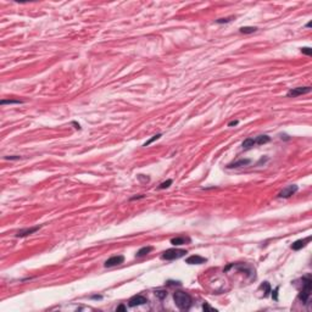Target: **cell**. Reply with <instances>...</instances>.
Segmentation results:
<instances>
[{
	"instance_id": "cell-1",
	"label": "cell",
	"mask_w": 312,
	"mask_h": 312,
	"mask_svg": "<svg viewBox=\"0 0 312 312\" xmlns=\"http://www.w3.org/2000/svg\"><path fill=\"white\" fill-rule=\"evenodd\" d=\"M173 300L177 307L182 311H188L193 305V299L188 293L184 291H176L173 294Z\"/></svg>"
},
{
	"instance_id": "cell-2",
	"label": "cell",
	"mask_w": 312,
	"mask_h": 312,
	"mask_svg": "<svg viewBox=\"0 0 312 312\" xmlns=\"http://www.w3.org/2000/svg\"><path fill=\"white\" fill-rule=\"evenodd\" d=\"M311 287H312V280L310 277H304L302 278V289L299 293V299L302 304H307L309 299L311 296Z\"/></svg>"
},
{
	"instance_id": "cell-3",
	"label": "cell",
	"mask_w": 312,
	"mask_h": 312,
	"mask_svg": "<svg viewBox=\"0 0 312 312\" xmlns=\"http://www.w3.org/2000/svg\"><path fill=\"white\" fill-rule=\"evenodd\" d=\"M185 254H188V252L187 250H183V249H168L162 254L161 258L162 260L172 261V260H177V258L183 257Z\"/></svg>"
},
{
	"instance_id": "cell-4",
	"label": "cell",
	"mask_w": 312,
	"mask_h": 312,
	"mask_svg": "<svg viewBox=\"0 0 312 312\" xmlns=\"http://www.w3.org/2000/svg\"><path fill=\"white\" fill-rule=\"evenodd\" d=\"M311 92V87H298V88H293L289 92L287 93L288 98H296L304 94H309Z\"/></svg>"
},
{
	"instance_id": "cell-5",
	"label": "cell",
	"mask_w": 312,
	"mask_h": 312,
	"mask_svg": "<svg viewBox=\"0 0 312 312\" xmlns=\"http://www.w3.org/2000/svg\"><path fill=\"white\" fill-rule=\"evenodd\" d=\"M298 189H299V187L295 185V184L288 185V187L283 188V190H280V191L278 193V198H284V199L290 198L291 195H294V194L298 191Z\"/></svg>"
},
{
	"instance_id": "cell-6",
	"label": "cell",
	"mask_w": 312,
	"mask_h": 312,
	"mask_svg": "<svg viewBox=\"0 0 312 312\" xmlns=\"http://www.w3.org/2000/svg\"><path fill=\"white\" fill-rule=\"evenodd\" d=\"M148 302V299L143 295H134L133 298L129 299L128 306L129 307H134V306H139V305H144Z\"/></svg>"
},
{
	"instance_id": "cell-7",
	"label": "cell",
	"mask_w": 312,
	"mask_h": 312,
	"mask_svg": "<svg viewBox=\"0 0 312 312\" xmlns=\"http://www.w3.org/2000/svg\"><path fill=\"white\" fill-rule=\"evenodd\" d=\"M123 261H125V257H123L122 255H116V256L110 257L109 260H106V262H105L104 266H105V267H114V266H118V264L123 263Z\"/></svg>"
},
{
	"instance_id": "cell-8",
	"label": "cell",
	"mask_w": 312,
	"mask_h": 312,
	"mask_svg": "<svg viewBox=\"0 0 312 312\" xmlns=\"http://www.w3.org/2000/svg\"><path fill=\"white\" fill-rule=\"evenodd\" d=\"M39 228H42V226H37V227H32V228H26V229H21V231L17 232L16 237L17 238H25V237H28L33 233H36L37 231H39Z\"/></svg>"
},
{
	"instance_id": "cell-9",
	"label": "cell",
	"mask_w": 312,
	"mask_h": 312,
	"mask_svg": "<svg viewBox=\"0 0 312 312\" xmlns=\"http://www.w3.org/2000/svg\"><path fill=\"white\" fill-rule=\"evenodd\" d=\"M206 261H207V258H205L200 255H191L185 260L188 264H201V263H205Z\"/></svg>"
},
{
	"instance_id": "cell-10",
	"label": "cell",
	"mask_w": 312,
	"mask_h": 312,
	"mask_svg": "<svg viewBox=\"0 0 312 312\" xmlns=\"http://www.w3.org/2000/svg\"><path fill=\"white\" fill-rule=\"evenodd\" d=\"M310 240H311V237H307V238H305V239H299L296 241H294V243L291 244V249L295 250V251L302 249V248H305L306 244H307Z\"/></svg>"
},
{
	"instance_id": "cell-11",
	"label": "cell",
	"mask_w": 312,
	"mask_h": 312,
	"mask_svg": "<svg viewBox=\"0 0 312 312\" xmlns=\"http://www.w3.org/2000/svg\"><path fill=\"white\" fill-rule=\"evenodd\" d=\"M251 162L250 158H241V160H238V161H234L232 163L228 165V168H238V167H243V166H248V165Z\"/></svg>"
},
{
	"instance_id": "cell-12",
	"label": "cell",
	"mask_w": 312,
	"mask_h": 312,
	"mask_svg": "<svg viewBox=\"0 0 312 312\" xmlns=\"http://www.w3.org/2000/svg\"><path fill=\"white\" fill-rule=\"evenodd\" d=\"M190 238H187V237H177V238H173L171 240V244L172 245H183V244H187V243H190Z\"/></svg>"
},
{
	"instance_id": "cell-13",
	"label": "cell",
	"mask_w": 312,
	"mask_h": 312,
	"mask_svg": "<svg viewBox=\"0 0 312 312\" xmlns=\"http://www.w3.org/2000/svg\"><path fill=\"white\" fill-rule=\"evenodd\" d=\"M151 251H152V246H143L142 249H139L137 251L135 256H137V257H143L145 255H148L149 252H151Z\"/></svg>"
},
{
	"instance_id": "cell-14",
	"label": "cell",
	"mask_w": 312,
	"mask_h": 312,
	"mask_svg": "<svg viewBox=\"0 0 312 312\" xmlns=\"http://www.w3.org/2000/svg\"><path fill=\"white\" fill-rule=\"evenodd\" d=\"M256 145V142H255V139L254 138H246L243 144H241V146H243L244 149H250L252 148V146H255Z\"/></svg>"
},
{
	"instance_id": "cell-15",
	"label": "cell",
	"mask_w": 312,
	"mask_h": 312,
	"mask_svg": "<svg viewBox=\"0 0 312 312\" xmlns=\"http://www.w3.org/2000/svg\"><path fill=\"white\" fill-rule=\"evenodd\" d=\"M271 140V138L268 135H258V137L255 138V142H256V145H262V144H266Z\"/></svg>"
},
{
	"instance_id": "cell-16",
	"label": "cell",
	"mask_w": 312,
	"mask_h": 312,
	"mask_svg": "<svg viewBox=\"0 0 312 312\" xmlns=\"http://www.w3.org/2000/svg\"><path fill=\"white\" fill-rule=\"evenodd\" d=\"M256 31H257L256 27H241L239 29V32L240 33H244V34H250V33H254Z\"/></svg>"
},
{
	"instance_id": "cell-17",
	"label": "cell",
	"mask_w": 312,
	"mask_h": 312,
	"mask_svg": "<svg viewBox=\"0 0 312 312\" xmlns=\"http://www.w3.org/2000/svg\"><path fill=\"white\" fill-rule=\"evenodd\" d=\"M261 289H263L264 294H263V296L266 298L269 295V293H271V284L268 283V282H263V284L261 285Z\"/></svg>"
},
{
	"instance_id": "cell-18",
	"label": "cell",
	"mask_w": 312,
	"mask_h": 312,
	"mask_svg": "<svg viewBox=\"0 0 312 312\" xmlns=\"http://www.w3.org/2000/svg\"><path fill=\"white\" fill-rule=\"evenodd\" d=\"M155 296L158 298L160 300H163L167 296V291L166 290H162V289H157V290H155Z\"/></svg>"
},
{
	"instance_id": "cell-19",
	"label": "cell",
	"mask_w": 312,
	"mask_h": 312,
	"mask_svg": "<svg viewBox=\"0 0 312 312\" xmlns=\"http://www.w3.org/2000/svg\"><path fill=\"white\" fill-rule=\"evenodd\" d=\"M23 101L22 100H1L0 101V104L1 105H14V104H22Z\"/></svg>"
},
{
	"instance_id": "cell-20",
	"label": "cell",
	"mask_w": 312,
	"mask_h": 312,
	"mask_svg": "<svg viewBox=\"0 0 312 312\" xmlns=\"http://www.w3.org/2000/svg\"><path fill=\"white\" fill-rule=\"evenodd\" d=\"M171 184H172V179H167L166 182H163V183H161L160 185H158V189H160V190L166 189V188H168Z\"/></svg>"
},
{
	"instance_id": "cell-21",
	"label": "cell",
	"mask_w": 312,
	"mask_h": 312,
	"mask_svg": "<svg viewBox=\"0 0 312 312\" xmlns=\"http://www.w3.org/2000/svg\"><path fill=\"white\" fill-rule=\"evenodd\" d=\"M161 137H162V134H161V133H160V134H156V135H154V137H152L151 139H149V140H148V142H146V143L144 144V146H148V145H150L151 143H154V142H155V140H157V139H160Z\"/></svg>"
},
{
	"instance_id": "cell-22",
	"label": "cell",
	"mask_w": 312,
	"mask_h": 312,
	"mask_svg": "<svg viewBox=\"0 0 312 312\" xmlns=\"http://www.w3.org/2000/svg\"><path fill=\"white\" fill-rule=\"evenodd\" d=\"M202 309H204V311H211V312H217V310L216 309H214V307H211V306L207 304V302H205L204 305H202Z\"/></svg>"
},
{
	"instance_id": "cell-23",
	"label": "cell",
	"mask_w": 312,
	"mask_h": 312,
	"mask_svg": "<svg viewBox=\"0 0 312 312\" xmlns=\"http://www.w3.org/2000/svg\"><path fill=\"white\" fill-rule=\"evenodd\" d=\"M233 19H234V17L231 16V17H226V19H220V20H217L216 22L217 23H228V22H231Z\"/></svg>"
},
{
	"instance_id": "cell-24",
	"label": "cell",
	"mask_w": 312,
	"mask_h": 312,
	"mask_svg": "<svg viewBox=\"0 0 312 312\" xmlns=\"http://www.w3.org/2000/svg\"><path fill=\"white\" fill-rule=\"evenodd\" d=\"M301 52H302V54H306V55H311L312 54V50H311V48H309V46H305V48L301 49Z\"/></svg>"
},
{
	"instance_id": "cell-25",
	"label": "cell",
	"mask_w": 312,
	"mask_h": 312,
	"mask_svg": "<svg viewBox=\"0 0 312 312\" xmlns=\"http://www.w3.org/2000/svg\"><path fill=\"white\" fill-rule=\"evenodd\" d=\"M278 290H279V287H277L275 289L273 290V293H272V296H273V299L275 300V301L278 300Z\"/></svg>"
},
{
	"instance_id": "cell-26",
	"label": "cell",
	"mask_w": 312,
	"mask_h": 312,
	"mask_svg": "<svg viewBox=\"0 0 312 312\" xmlns=\"http://www.w3.org/2000/svg\"><path fill=\"white\" fill-rule=\"evenodd\" d=\"M6 160H21V156H17V155H14V156H6L5 157Z\"/></svg>"
},
{
	"instance_id": "cell-27",
	"label": "cell",
	"mask_w": 312,
	"mask_h": 312,
	"mask_svg": "<svg viewBox=\"0 0 312 312\" xmlns=\"http://www.w3.org/2000/svg\"><path fill=\"white\" fill-rule=\"evenodd\" d=\"M167 285H180V282H173V280H168Z\"/></svg>"
},
{
	"instance_id": "cell-28",
	"label": "cell",
	"mask_w": 312,
	"mask_h": 312,
	"mask_svg": "<svg viewBox=\"0 0 312 312\" xmlns=\"http://www.w3.org/2000/svg\"><path fill=\"white\" fill-rule=\"evenodd\" d=\"M238 123H239V121H238V120H235V121H231V122L228 123V127H233V126H237Z\"/></svg>"
},
{
	"instance_id": "cell-29",
	"label": "cell",
	"mask_w": 312,
	"mask_h": 312,
	"mask_svg": "<svg viewBox=\"0 0 312 312\" xmlns=\"http://www.w3.org/2000/svg\"><path fill=\"white\" fill-rule=\"evenodd\" d=\"M116 310H117V311H126V306H125V305H120Z\"/></svg>"
},
{
	"instance_id": "cell-30",
	"label": "cell",
	"mask_w": 312,
	"mask_h": 312,
	"mask_svg": "<svg viewBox=\"0 0 312 312\" xmlns=\"http://www.w3.org/2000/svg\"><path fill=\"white\" fill-rule=\"evenodd\" d=\"M144 198V195H139V196H133V198H131V201H134V200H139V199H143Z\"/></svg>"
},
{
	"instance_id": "cell-31",
	"label": "cell",
	"mask_w": 312,
	"mask_h": 312,
	"mask_svg": "<svg viewBox=\"0 0 312 312\" xmlns=\"http://www.w3.org/2000/svg\"><path fill=\"white\" fill-rule=\"evenodd\" d=\"M92 299H99V300H100V299H103V296H101V295H93Z\"/></svg>"
},
{
	"instance_id": "cell-32",
	"label": "cell",
	"mask_w": 312,
	"mask_h": 312,
	"mask_svg": "<svg viewBox=\"0 0 312 312\" xmlns=\"http://www.w3.org/2000/svg\"><path fill=\"white\" fill-rule=\"evenodd\" d=\"M306 27H307V28H310V27H311V22H309L307 25H306Z\"/></svg>"
}]
</instances>
